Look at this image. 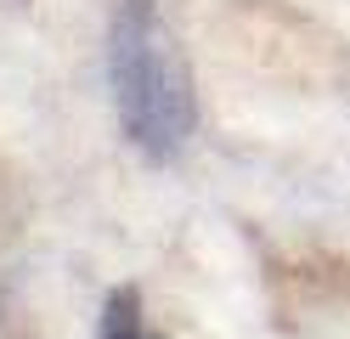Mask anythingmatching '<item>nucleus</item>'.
<instances>
[{
  "label": "nucleus",
  "instance_id": "obj_1",
  "mask_svg": "<svg viewBox=\"0 0 350 339\" xmlns=\"http://www.w3.org/2000/svg\"><path fill=\"white\" fill-rule=\"evenodd\" d=\"M107 85L136 153H147L152 164L187 153V142L198 136V90L181 40L152 0H119L107 23Z\"/></svg>",
  "mask_w": 350,
  "mask_h": 339
},
{
  "label": "nucleus",
  "instance_id": "obj_2",
  "mask_svg": "<svg viewBox=\"0 0 350 339\" xmlns=\"http://www.w3.org/2000/svg\"><path fill=\"white\" fill-rule=\"evenodd\" d=\"M102 339H164V334L147 328V311H142L136 288H113L102 305Z\"/></svg>",
  "mask_w": 350,
  "mask_h": 339
}]
</instances>
